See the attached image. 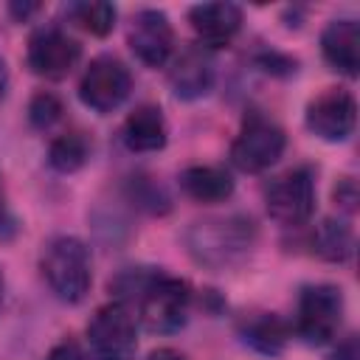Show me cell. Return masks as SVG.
Instances as JSON below:
<instances>
[{
  "label": "cell",
  "instance_id": "1",
  "mask_svg": "<svg viewBox=\"0 0 360 360\" xmlns=\"http://www.w3.org/2000/svg\"><path fill=\"white\" fill-rule=\"evenodd\" d=\"M121 278H127V287H118L121 292H129L138 301V321L155 332V335H172L188 321L191 309V287L177 278L158 270H127Z\"/></svg>",
  "mask_w": 360,
  "mask_h": 360
},
{
  "label": "cell",
  "instance_id": "2",
  "mask_svg": "<svg viewBox=\"0 0 360 360\" xmlns=\"http://www.w3.org/2000/svg\"><path fill=\"white\" fill-rule=\"evenodd\" d=\"M256 245V225L250 217H211L191 222L186 231L188 256L208 270H228L239 264Z\"/></svg>",
  "mask_w": 360,
  "mask_h": 360
},
{
  "label": "cell",
  "instance_id": "3",
  "mask_svg": "<svg viewBox=\"0 0 360 360\" xmlns=\"http://www.w3.org/2000/svg\"><path fill=\"white\" fill-rule=\"evenodd\" d=\"M42 276L51 292L65 304H79L87 298L93 284L90 250L76 236H56L42 250Z\"/></svg>",
  "mask_w": 360,
  "mask_h": 360
},
{
  "label": "cell",
  "instance_id": "4",
  "mask_svg": "<svg viewBox=\"0 0 360 360\" xmlns=\"http://www.w3.org/2000/svg\"><path fill=\"white\" fill-rule=\"evenodd\" d=\"M343 290L335 284H309L298 295L292 332L307 346H326L338 338L343 326Z\"/></svg>",
  "mask_w": 360,
  "mask_h": 360
},
{
  "label": "cell",
  "instance_id": "5",
  "mask_svg": "<svg viewBox=\"0 0 360 360\" xmlns=\"http://www.w3.org/2000/svg\"><path fill=\"white\" fill-rule=\"evenodd\" d=\"M87 343L96 360H132L138 352V318L127 301L98 307L87 323Z\"/></svg>",
  "mask_w": 360,
  "mask_h": 360
},
{
  "label": "cell",
  "instance_id": "6",
  "mask_svg": "<svg viewBox=\"0 0 360 360\" xmlns=\"http://www.w3.org/2000/svg\"><path fill=\"white\" fill-rule=\"evenodd\" d=\"M284 146H287L284 129L273 118H267L262 112H250V115H245V121L231 143V163L239 172L259 174V172L270 169L273 163H278V158L284 155Z\"/></svg>",
  "mask_w": 360,
  "mask_h": 360
},
{
  "label": "cell",
  "instance_id": "7",
  "mask_svg": "<svg viewBox=\"0 0 360 360\" xmlns=\"http://www.w3.org/2000/svg\"><path fill=\"white\" fill-rule=\"evenodd\" d=\"M129 90H132V73L112 53H101V56L90 59V65L84 68L82 82H79L82 104L98 115L118 110L129 98Z\"/></svg>",
  "mask_w": 360,
  "mask_h": 360
},
{
  "label": "cell",
  "instance_id": "8",
  "mask_svg": "<svg viewBox=\"0 0 360 360\" xmlns=\"http://www.w3.org/2000/svg\"><path fill=\"white\" fill-rule=\"evenodd\" d=\"M79 59H82V45L59 25H42L28 37L25 65L39 79L59 82L76 68Z\"/></svg>",
  "mask_w": 360,
  "mask_h": 360
},
{
  "label": "cell",
  "instance_id": "9",
  "mask_svg": "<svg viewBox=\"0 0 360 360\" xmlns=\"http://www.w3.org/2000/svg\"><path fill=\"white\" fill-rule=\"evenodd\" d=\"M304 121L315 138H321L326 143H340L354 132L357 101L343 87H326L315 98H309Z\"/></svg>",
  "mask_w": 360,
  "mask_h": 360
},
{
  "label": "cell",
  "instance_id": "10",
  "mask_svg": "<svg viewBox=\"0 0 360 360\" xmlns=\"http://www.w3.org/2000/svg\"><path fill=\"white\" fill-rule=\"evenodd\" d=\"M267 214L278 225H304L315 214V177L309 169H290L264 194Z\"/></svg>",
  "mask_w": 360,
  "mask_h": 360
},
{
  "label": "cell",
  "instance_id": "11",
  "mask_svg": "<svg viewBox=\"0 0 360 360\" xmlns=\"http://www.w3.org/2000/svg\"><path fill=\"white\" fill-rule=\"evenodd\" d=\"M127 42L146 68H163L174 56V28L160 8H141L129 20Z\"/></svg>",
  "mask_w": 360,
  "mask_h": 360
},
{
  "label": "cell",
  "instance_id": "12",
  "mask_svg": "<svg viewBox=\"0 0 360 360\" xmlns=\"http://www.w3.org/2000/svg\"><path fill=\"white\" fill-rule=\"evenodd\" d=\"M214 79H217L214 56L200 42L186 45L180 53H174L169 59V84H172L174 96L183 101H197V98L208 96L214 87Z\"/></svg>",
  "mask_w": 360,
  "mask_h": 360
},
{
  "label": "cell",
  "instance_id": "13",
  "mask_svg": "<svg viewBox=\"0 0 360 360\" xmlns=\"http://www.w3.org/2000/svg\"><path fill=\"white\" fill-rule=\"evenodd\" d=\"M188 22L202 48H225L242 28V8L236 3H197L188 8Z\"/></svg>",
  "mask_w": 360,
  "mask_h": 360
},
{
  "label": "cell",
  "instance_id": "14",
  "mask_svg": "<svg viewBox=\"0 0 360 360\" xmlns=\"http://www.w3.org/2000/svg\"><path fill=\"white\" fill-rule=\"evenodd\" d=\"M321 53L332 70L354 79L360 73V22L354 17L329 20L321 31Z\"/></svg>",
  "mask_w": 360,
  "mask_h": 360
},
{
  "label": "cell",
  "instance_id": "15",
  "mask_svg": "<svg viewBox=\"0 0 360 360\" xmlns=\"http://www.w3.org/2000/svg\"><path fill=\"white\" fill-rule=\"evenodd\" d=\"M121 141L129 152H138V155L160 152L169 141V124L163 118V110L158 104L135 107L121 127Z\"/></svg>",
  "mask_w": 360,
  "mask_h": 360
},
{
  "label": "cell",
  "instance_id": "16",
  "mask_svg": "<svg viewBox=\"0 0 360 360\" xmlns=\"http://www.w3.org/2000/svg\"><path fill=\"white\" fill-rule=\"evenodd\" d=\"M180 188L194 202L214 205V202H225L233 194V177L222 166L197 163L180 172Z\"/></svg>",
  "mask_w": 360,
  "mask_h": 360
},
{
  "label": "cell",
  "instance_id": "17",
  "mask_svg": "<svg viewBox=\"0 0 360 360\" xmlns=\"http://www.w3.org/2000/svg\"><path fill=\"white\" fill-rule=\"evenodd\" d=\"M239 335L259 354H278L290 340V326L276 312H253L242 318Z\"/></svg>",
  "mask_w": 360,
  "mask_h": 360
},
{
  "label": "cell",
  "instance_id": "18",
  "mask_svg": "<svg viewBox=\"0 0 360 360\" xmlns=\"http://www.w3.org/2000/svg\"><path fill=\"white\" fill-rule=\"evenodd\" d=\"M312 250L326 262H346L354 253V231L335 217H326L312 231Z\"/></svg>",
  "mask_w": 360,
  "mask_h": 360
},
{
  "label": "cell",
  "instance_id": "19",
  "mask_svg": "<svg viewBox=\"0 0 360 360\" xmlns=\"http://www.w3.org/2000/svg\"><path fill=\"white\" fill-rule=\"evenodd\" d=\"M90 158V141L84 138V132L79 129H70V132H62L56 135L51 143H48V163L53 172L59 174H73L79 172Z\"/></svg>",
  "mask_w": 360,
  "mask_h": 360
},
{
  "label": "cell",
  "instance_id": "20",
  "mask_svg": "<svg viewBox=\"0 0 360 360\" xmlns=\"http://www.w3.org/2000/svg\"><path fill=\"white\" fill-rule=\"evenodd\" d=\"M68 17H70L79 28H84L87 34H93V37H107V34L112 31V25H115L118 11H115V6L107 3V0H82V3H70V6H68Z\"/></svg>",
  "mask_w": 360,
  "mask_h": 360
},
{
  "label": "cell",
  "instance_id": "21",
  "mask_svg": "<svg viewBox=\"0 0 360 360\" xmlns=\"http://www.w3.org/2000/svg\"><path fill=\"white\" fill-rule=\"evenodd\" d=\"M62 112H65V107H62L59 96H53L48 90H39L31 98V104H28V121H31L34 129H42V132L51 129L53 124H59L62 121Z\"/></svg>",
  "mask_w": 360,
  "mask_h": 360
},
{
  "label": "cell",
  "instance_id": "22",
  "mask_svg": "<svg viewBox=\"0 0 360 360\" xmlns=\"http://www.w3.org/2000/svg\"><path fill=\"white\" fill-rule=\"evenodd\" d=\"M17 231H20V222H17L14 211L8 208L6 194H3V186H0V245L11 242V239L17 236Z\"/></svg>",
  "mask_w": 360,
  "mask_h": 360
},
{
  "label": "cell",
  "instance_id": "23",
  "mask_svg": "<svg viewBox=\"0 0 360 360\" xmlns=\"http://www.w3.org/2000/svg\"><path fill=\"white\" fill-rule=\"evenodd\" d=\"M335 202H340V208L346 211H354V202H357V186L352 177H343L338 186H335Z\"/></svg>",
  "mask_w": 360,
  "mask_h": 360
},
{
  "label": "cell",
  "instance_id": "24",
  "mask_svg": "<svg viewBox=\"0 0 360 360\" xmlns=\"http://www.w3.org/2000/svg\"><path fill=\"white\" fill-rule=\"evenodd\" d=\"M45 360H87V354L79 349V343H73V340H62V343H56V346L48 352Z\"/></svg>",
  "mask_w": 360,
  "mask_h": 360
},
{
  "label": "cell",
  "instance_id": "25",
  "mask_svg": "<svg viewBox=\"0 0 360 360\" xmlns=\"http://www.w3.org/2000/svg\"><path fill=\"white\" fill-rule=\"evenodd\" d=\"M329 360H357V346H354V338L338 343V349L329 354Z\"/></svg>",
  "mask_w": 360,
  "mask_h": 360
},
{
  "label": "cell",
  "instance_id": "26",
  "mask_svg": "<svg viewBox=\"0 0 360 360\" xmlns=\"http://www.w3.org/2000/svg\"><path fill=\"white\" fill-rule=\"evenodd\" d=\"M146 360H186V357H183L177 349H169V346H166V349H155Z\"/></svg>",
  "mask_w": 360,
  "mask_h": 360
},
{
  "label": "cell",
  "instance_id": "27",
  "mask_svg": "<svg viewBox=\"0 0 360 360\" xmlns=\"http://www.w3.org/2000/svg\"><path fill=\"white\" fill-rule=\"evenodd\" d=\"M6 90H8V68H6V59L0 56V101L6 98Z\"/></svg>",
  "mask_w": 360,
  "mask_h": 360
},
{
  "label": "cell",
  "instance_id": "28",
  "mask_svg": "<svg viewBox=\"0 0 360 360\" xmlns=\"http://www.w3.org/2000/svg\"><path fill=\"white\" fill-rule=\"evenodd\" d=\"M37 8H39V6H11V11H14L17 17H22V20H25L31 11H37Z\"/></svg>",
  "mask_w": 360,
  "mask_h": 360
},
{
  "label": "cell",
  "instance_id": "29",
  "mask_svg": "<svg viewBox=\"0 0 360 360\" xmlns=\"http://www.w3.org/2000/svg\"><path fill=\"white\" fill-rule=\"evenodd\" d=\"M0 307H3V276H0Z\"/></svg>",
  "mask_w": 360,
  "mask_h": 360
}]
</instances>
